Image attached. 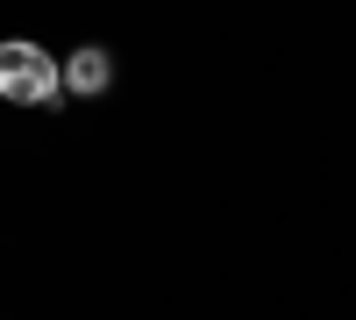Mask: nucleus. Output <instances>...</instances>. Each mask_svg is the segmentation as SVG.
I'll return each instance as SVG.
<instances>
[{"mask_svg":"<svg viewBox=\"0 0 356 320\" xmlns=\"http://www.w3.org/2000/svg\"><path fill=\"white\" fill-rule=\"evenodd\" d=\"M57 93H65V71H57L36 43H22V36L0 43V100H15V107H57Z\"/></svg>","mask_w":356,"mask_h":320,"instance_id":"f257e3e1","label":"nucleus"},{"mask_svg":"<svg viewBox=\"0 0 356 320\" xmlns=\"http://www.w3.org/2000/svg\"><path fill=\"white\" fill-rule=\"evenodd\" d=\"M57 71H65V85H72V93H86V100H93V93H107V85H114V57H107L100 43H86V50H72Z\"/></svg>","mask_w":356,"mask_h":320,"instance_id":"f03ea898","label":"nucleus"}]
</instances>
